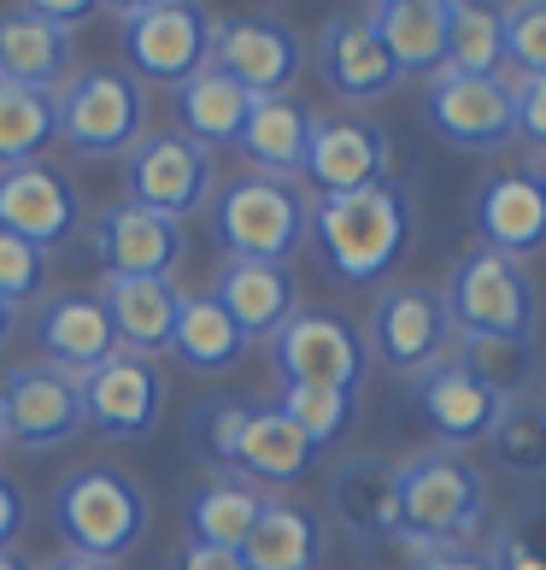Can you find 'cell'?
<instances>
[{"mask_svg": "<svg viewBox=\"0 0 546 570\" xmlns=\"http://www.w3.org/2000/svg\"><path fill=\"white\" fill-rule=\"evenodd\" d=\"M406 570H488V553H476V547H435V553L411 559Z\"/></svg>", "mask_w": 546, "mask_h": 570, "instance_id": "46", "label": "cell"}, {"mask_svg": "<svg viewBox=\"0 0 546 570\" xmlns=\"http://www.w3.org/2000/svg\"><path fill=\"white\" fill-rule=\"evenodd\" d=\"M53 100L59 141L82 159H123L147 136V89L123 66H82Z\"/></svg>", "mask_w": 546, "mask_h": 570, "instance_id": "5", "label": "cell"}, {"mask_svg": "<svg viewBox=\"0 0 546 570\" xmlns=\"http://www.w3.org/2000/svg\"><path fill=\"white\" fill-rule=\"evenodd\" d=\"M265 489L247 476H212L188 494V541H206V547H229L241 553V541L254 535V523L265 512Z\"/></svg>", "mask_w": 546, "mask_h": 570, "instance_id": "30", "label": "cell"}, {"mask_svg": "<svg viewBox=\"0 0 546 570\" xmlns=\"http://www.w3.org/2000/svg\"><path fill=\"white\" fill-rule=\"evenodd\" d=\"M277 406L294 417V430L311 441V453L335 448L353 430V412H359V394L353 389H282Z\"/></svg>", "mask_w": 546, "mask_h": 570, "instance_id": "37", "label": "cell"}, {"mask_svg": "<svg viewBox=\"0 0 546 570\" xmlns=\"http://www.w3.org/2000/svg\"><path fill=\"white\" fill-rule=\"evenodd\" d=\"M499 406H506V400H499L494 389H482L458 353H447L424 376H411V412L424 417L429 435L440 441V448H453V453L470 448V441H488Z\"/></svg>", "mask_w": 546, "mask_h": 570, "instance_id": "18", "label": "cell"}, {"mask_svg": "<svg viewBox=\"0 0 546 570\" xmlns=\"http://www.w3.org/2000/svg\"><path fill=\"white\" fill-rule=\"evenodd\" d=\"M82 417L107 441H136L165 417V371L153 353L118 347L82 376Z\"/></svg>", "mask_w": 546, "mask_h": 570, "instance_id": "14", "label": "cell"}, {"mask_svg": "<svg viewBox=\"0 0 546 570\" xmlns=\"http://www.w3.org/2000/svg\"><path fill=\"white\" fill-rule=\"evenodd\" d=\"M512 130L546 154V77H517L512 82Z\"/></svg>", "mask_w": 546, "mask_h": 570, "instance_id": "42", "label": "cell"}, {"mask_svg": "<svg viewBox=\"0 0 546 570\" xmlns=\"http://www.w3.org/2000/svg\"><path fill=\"white\" fill-rule=\"evenodd\" d=\"M440 301L453 312V330L458 335H494V342H535V324H540V301H535V283L529 271L506 253H488V247H470L465 259L453 265Z\"/></svg>", "mask_w": 546, "mask_h": 570, "instance_id": "6", "label": "cell"}, {"mask_svg": "<svg viewBox=\"0 0 546 570\" xmlns=\"http://www.w3.org/2000/svg\"><path fill=\"white\" fill-rule=\"evenodd\" d=\"M411 195L400 183H376L359 188V195H329V200H311V224L306 236L318 247V259L335 283L347 288H370L383 283L400 253L411 242Z\"/></svg>", "mask_w": 546, "mask_h": 570, "instance_id": "1", "label": "cell"}, {"mask_svg": "<svg viewBox=\"0 0 546 570\" xmlns=\"http://www.w3.org/2000/svg\"><path fill=\"white\" fill-rule=\"evenodd\" d=\"M311 206L294 183L277 177H236L212 200V242L224 259H254V265H288L294 247L306 242Z\"/></svg>", "mask_w": 546, "mask_h": 570, "instance_id": "4", "label": "cell"}, {"mask_svg": "<svg viewBox=\"0 0 546 570\" xmlns=\"http://www.w3.org/2000/svg\"><path fill=\"white\" fill-rule=\"evenodd\" d=\"M247 112H254V95H247L229 71H218V66H200L177 89V130L188 141H200L206 154L236 147L241 130H247Z\"/></svg>", "mask_w": 546, "mask_h": 570, "instance_id": "27", "label": "cell"}, {"mask_svg": "<svg viewBox=\"0 0 546 570\" xmlns=\"http://www.w3.org/2000/svg\"><path fill=\"white\" fill-rule=\"evenodd\" d=\"M212 30L218 18L195 0H136L118 7V41L136 82L182 89L200 66H212Z\"/></svg>", "mask_w": 546, "mask_h": 570, "instance_id": "7", "label": "cell"}, {"mask_svg": "<svg viewBox=\"0 0 546 570\" xmlns=\"http://www.w3.org/2000/svg\"><path fill=\"white\" fill-rule=\"evenodd\" d=\"M488 570H546V505H529V512L499 523Z\"/></svg>", "mask_w": 546, "mask_h": 570, "instance_id": "39", "label": "cell"}, {"mask_svg": "<svg viewBox=\"0 0 546 570\" xmlns=\"http://www.w3.org/2000/svg\"><path fill=\"white\" fill-rule=\"evenodd\" d=\"M12 330H18V312L0 301V353H7V342H12Z\"/></svg>", "mask_w": 546, "mask_h": 570, "instance_id": "48", "label": "cell"}, {"mask_svg": "<svg viewBox=\"0 0 546 570\" xmlns=\"http://www.w3.org/2000/svg\"><path fill=\"white\" fill-rule=\"evenodd\" d=\"M488 448L499 459V471L517 482H546V406L540 400H506L488 430Z\"/></svg>", "mask_w": 546, "mask_h": 570, "instance_id": "35", "label": "cell"}, {"mask_svg": "<svg viewBox=\"0 0 546 570\" xmlns=\"http://www.w3.org/2000/svg\"><path fill=\"white\" fill-rule=\"evenodd\" d=\"M523 171L535 177V188H540V200H546V154H529V165H523Z\"/></svg>", "mask_w": 546, "mask_h": 570, "instance_id": "49", "label": "cell"}, {"mask_svg": "<svg viewBox=\"0 0 546 570\" xmlns=\"http://www.w3.org/2000/svg\"><path fill=\"white\" fill-rule=\"evenodd\" d=\"M311 459H318L311 441L294 430V417L282 406H254V424H247L236 476L259 482V489H277V482H300L311 471Z\"/></svg>", "mask_w": 546, "mask_h": 570, "instance_id": "32", "label": "cell"}, {"mask_svg": "<svg viewBox=\"0 0 546 570\" xmlns=\"http://www.w3.org/2000/svg\"><path fill=\"white\" fill-rule=\"evenodd\" d=\"M165 570H247V559H241V553H229V547L182 541L177 553H171V564H165Z\"/></svg>", "mask_w": 546, "mask_h": 570, "instance_id": "44", "label": "cell"}, {"mask_svg": "<svg viewBox=\"0 0 546 570\" xmlns=\"http://www.w3.org/2000/svg\"><path fill=\"white\" fill-rule=\"evenodd\" d=\"M12 448V435H7V417H0V453H7Z\"/></svg>", "mask_w": 546, "mask_h": 570, "instance_id": "51", "label": "cell"}, {"mask_svg": "<svg viewBox=\"0 0 546 570\" xmlns=\"http://www.w3.org/2000/svg\"><path fill=\"white\" fill-rule=\"evenodd\" d=\"M540 406H546V400H540Z\"/></svg>", "mask_w": 546, "mask_h": 570, "instance_id": "52", "label": "cell"}, {"mask_svg": "<svg viewBox=\"0 0 546 570\" xmlns=\"http://www.w3.org/2000/svg\"><path fill=\"white\" fill-rule=\"evenodd\" d=\"M447 77H499L506 71V7L453 0L447 24Z\"/></svg>", "mask_w": 546, "mask_h": 570, "instance_id": "34", "label": "cell"}, {"mask_svg": "<svg viewBox=\"0 0 546 570\" xmlns=\"http://www.w3.org/2000/svg\"><path fill=\"white\" fill-rule=\"evenodd\" d=\"M470 229L488 253H506V259H529L546 247V200L535 177L512 165V171H488L470 195Z\"/></svg>", "mask_w": 546, "mask_h": 570, "instance_id": "20", "label": "cell"}, {"mask_svg": "<svg viewBox=\"0 0 546 570\" xmlns=\"http://www.w3.org/2000/svg\"><path fill=\"white\" fill-rule=\"evenodd\" d=\"M53 523L71 553L118 564L141 547L153 505H147L141 482L130 471H118V464H77L53 489Z\"/></svg>", "mask_w": 546, "mask_h": 570, "instance_id": "3", "label": "cell"}, {"mask_svg": "<svg viewBox=\"0 0 546 570\" xmlns=\"http://www.w3.org/2000/svg\"><path fill=\"white\" fill-rule=\"evenodd\" d=\"M247 424H254V406H247V400L206 394L200 406H195V417H188V448L206 459V471H212V476H236Z\"/></svg>", "mask_w": 546, "mask_h": 570, "instance_id": "36", "label": "cell"}, {"mask_svg": "<svg viewBox=\"0 0 546 570\" xmlns=\"http://www.w3.org/2000/svg\"><path fill=\"white\" fill-rule=\"evenodd\" d=\"M458 358L482 389H494L499 400H517V389L535 371V342H494V335H458Z\"/></svg>", "mask_w": 546, "mask_h": 570, "instance_id": "38", "label": "cell"}, {"mask_svg": "<svg viewBox=\"0 0 546 570\" xmlns=\"http://www.w3.org/2000/svg\"><path fill=\"white\" fill-rule=\"evenodd\" d=\"M365 18H370L376 41L388 48L400 82L406 77H440V66H447L453 0H376Z\"/></svg>", "mask_w": 546, "mask_h": 570, "instance_id": "24", "label": "cell"}, {"mask_svg": "<svg viewBox=\"0 0 546 570\" xmlns=\"http://www.w3.org/2000/svg\"><path fill=\"white\" fill-rule=\"evenodd\" d=\"M0 417H7L12 448H24V453L66 448L71 435L89 430V417H82V376L48 365V358H24L0 383Z\"/></svg>", "mask_w": 546, "mask_h": 570, "instance_id": "11", "label": "cell"}, {"mask_svg": "<svg viewBox=\"0 0 546 570\" xmlns=\"http://www.w3.org/2000/svg\"><path fill=\"white\" fill-rule=\"evenodd\" d=\"M329 512L365 553L394 547L400 541V464L383 459V453L341 459L329 476Z\"/></svg>", "mask_w": 546, "mask_h": 570, "instance_id": "17", "label": "cell"}, {"mask_svg": "<svg viewBox=\"0 0 546 570\" xmlns=\"http://www.w3.org/2000/svg\"><path fill=\"white\" fill-rule=\"evenodd\" d=\"M318 77L329 82L335 100H347V107H370V100L400 89V71H394V59H388L383 41H376L365 12H335L318 30Z\"/></svg>", "mask_w": 546, "mask_h": 570, "instance_id": "21", "label": "cell"}, {"mask_svg": "<svg viewBox=\"0 0 546 570\" xmlns=\"http://www.w3.org/2000/svg\"><path fill=\"white\" fill-rule=\"evenodd\" d=\"M100 306H107V318L118 330V347L159 358L165 347H171L182 288L165 283V277H107L100 283Z\"/></svg>", "mask_w": 546, "mask_h": 570, "instance_id": "25", "label": "cell"}, {"mask_svg": "<svg viewBox=\"0 0 546 570\" xmlns=\"http://www.w3.org/2000/svg\"><path fill=\"white\" fill-rule=\"evenodd\" d=\"M236 147H241V159L254 165V177L294 183V177L306 171L311 112H306L294 95H282V100H254V112H247V130H241Z\"/></svg>", "mask_w": 546, "mask_h": 570, "instance_id": "28", "label": "cell"}, {"mask_svg": "<svg viewBox=\"0 0 546 570\" xmlns=\"http://www.w3.org/2000/svg\"><path fill=\"white\" fill-rule=\"evenodd\" d=\"M394 141L376 118L365 112H329L311 118V147H306V188L318 200L329 195H359V188L394 183Z\"/></svg>", "mask_w": 546, "mask_h": 570, "instance_id": "13", "label": "cell"}, {"mask_svg": "<svg viewBox=\"0 0 546 570\" xmlns=\"http://www.w3.org/2000/svg\"><path fill=\"white\" fill-rule=\"evenodd\" d=\"M0 570H36L30 559H18V553H0Z\"/></svg>", "mask_w": 546, "mask_h": 570, "instance_id": "50", "label": "cell"}, {"mask_svg": "<svg viewBox=\"0 0 546 570\" xmlns=\"http://www.w3.org/2000/svg\"><path fill=\"white\" fill-rule=\"evenodd\" d=\"M36 347L48 365L71 371V376H89L100 358L118 353V330L100 306V294H82V288H59L36 306Z\"/></svg>", "mask_w": 546, "mask_h": 570, "instance_id": "22", "label": "cell"}, {"mask_svg": "<svg viewBox=\"0 0 546 570\" xmlns=\"http://www.w3.org/2000/svg\"><path fill=\"white\" fill-rule=\"evenodd\" d=\"M247 347H254V342H247V335L236 330V318H229V312L212 301V294H182L177 330H171V353L182 358L188 371H200V376L236 371Z\"/></svg>", "mask_w": 546, "mask_h": 570, "instance_id": "31", "label": "cell"}, {"mask_svg": "<svg viewBox=\"0 0 546 570\" xmlns=\"http://www.w3.org/2000/svg\"><path fill=\"white\" fill-rule=\"evenodd\" d=\"M36 570H118V564H107V559H82V553H59V559L36 564Z\"/></svg>", "mask_w": 546, "mask_h": 570, "instance_id": "47", "label": "cell"}, {"mask_svg": "<svg viewBox=\"0 0 546 570\" xmlns=\"http://www.w3.org/2000/svg\"><path fill=\"white\" fill-rule=\"evenodd\" d=\"M482 523H488V482L465 453L429 448L400 464V541H394V553H406V564L435 547H470Z\"/></svg>", "mask_w": 546, "mask_h": 570, "instance_id": "2", "label": "cell"}, {"mask_svg": "<svg viewBox=\"0 0 546 570\" xmlns=\"http://www.w3.org/2000/svg\"><path fill=\"white\" fill-rule=\"evenodd\" d=\"M24 523H30V494H24V482L0 476V553H12V541L24 535Z\"/></svg>", "mask_w": 546, "mask_h": 570, "instance_id": "43", "label": "cell"}, {"mask_svg": "<svg viewBox=\"0 0 546 570\" xmlns=\"http://www.w3.org/2000/svg\"><path fill=\"white\" fill-rule=\"evenodd\" d=\"M41 288H48V253L0 229V301L18 312V306H30Z\"/></svg>", "mask_w": 546, "mask_h": 570, "instance_id": "41", "label": "cell"}, {"mask_svg": "<svg viewBox=\"0 0 546 570\" xmlns=\"http://www.w3.org/2000/svg\"><path fill=\"white\" fill-rule=\"evenodd\" d=\"M30 12H36V18H48L53 30H66V36H71L77 24H89L100 7H95V0H30Z\"/></svg>", "mask_w": 546, "mask_h": 570, "instance_id": "45", "label": "cell"}, {"mask_svg": "<svg viewBox=\"0 0 546 570\" xmlns=\"http://www.w3.org/2000/svg\"><path fill=\"white\" fill-rule=\"evenodd\" d=\"M71 77V36L53 30L30 7L0 12V82H24V89L59 95Z\"/></svg>", "mask_w": 546, "mask_h": 570, "instance_id": "26", "label": "cell"}, {"mask_svg": "<svg viewBox=\"0 0 546 570\" xmlns=\"http://www.w3.org/2000/svg\"><path fill=\"white\" fill-rule=\"evenodd\" d=\"M0 229L41 253H59L82 229V188L48 159L0 171Z\"/></svg>", "mask_w": 546, "mask_h": 570, "instance_id": "15", "label": "cell"}, {"mask_svg": "<svg viewBox=\"0 0 546 570\" xmlns=\"http://www.w3.org/2000/svg\"><path fill=\"white\" fill-rule=\"evenodd\" d=\"M506 66L517 77H546V0L506 7Z\"/></svg>", "mask_w": 546, "mask_h": 570, "instance_id": "40", "label": "cell"}, {"mask_svg": "<svg viewBox=\"0 0 546 570\" xmlns=\"http://www.w3.org/2000/svg\"><path fill=\"white\" fill-rule=\"evenodd\" d=\"M212 154L182 130H147L130 154H123V200L159 218H188L212 200Z\"/></svg>", "mask_w": 546, "mask_h": 570, "instance_id": "9", "label": "cell"}, {"mask_svg": "<svg viewBox=\"0 0 546 570\" xmlns=\"http://www.w3.org/2000/svg\"><path fill=\"white\" fill-rule=\"evenodd\" d=\"M370 353L400 376H424L458 347L453 312L440 301V288L429 283H388L370 306Z\"/></svg>", "mask_w": 546, "mask_h": 570, "instance_id": "10", "label": "cell"}, {"mask_svg": "<svg viewBox=\"0 0 546 570\" xmlns=\"http://www.w3.org/2000/svg\"><path fill=\"white\" fill-rule=\"evenodd\" d=\"M270 365H277L282 389H353L359 394L365 371H370V342L341 312L300 306L270 335Z\"/></svg>", "mask_w": 546, "mask_h": 570, "instance_id": "8", "label": "cell"}, {"mask_svg": "<svg viewBox=\"0 0 546 570\" xmlns=\"http://www.w3.org/2000/svg\"><path fill=\"white\" fill-rule=\"evenodd\" d=\"M212 66L236 77L254 100H282L306 71V41L288 18L241 12L212 30Z\"/></svg>", "mask_w": 546, "mask_h": 570, "instance_id": "12", "label": "cell"}, {"mask_svg": "<svg viewBox=\"0 0 546 570\" xmlns=\"http://www.w3.org/2000/svg\"><path fill=\"white\" fill-rule=\"evenodd\" d=\"M247 570H318L324 564V523L318 512L294 500H265V512L254 523V535L241 541Z\"/></svg>", "mask_w": 546, "mask_h": 570, "instance_id": "29", "label": "cell"}, {"mask_svg": "<svg viewBox=\"0 0 546 570\" xmlns=\"http://www.w3.org/2000/svg\"><path fill=\"white\" fill-rule=\"evenodd\" d=\"M424 118L440 141L465 147V154H494L506 147L512 130V82L506 77H429Z\"/></svg>", "mask_w": 546, "mask_h": 570, "instance_id": "16", "label": "cell"}, {"mask_svg": "<svg viewBox=\"0 0 546 570\" xmlns=\"http://www.w3.org/2000/svg\"><path fill=\"white\" fill-rule=\"evenodd\" d=\"M89 242H95L100 259H107V277H165L171 283L182 253H188L177 218L141 213V206H130V200H112L107 213L95 218Z\"/></svg>", "mask_w": 546, "mask_h": 570, "instance_id": "19", "label": "cell"}, {"mask_svg": "<svg viewBox=\"0 0 546 570\" xmlns=\"http://www.w3.org/2000/svg\"><path fill=\"white\" fill-rule=\"evenodd\" d=\"M59 141V100L48 89L0 82V171L41 159Z\"/></svg>", "mask_w": 546, "mask_h": 570, "instance_id": "33", "label": "cell"}, {"mask_svg": "<svg viewBox=\"0 0 546 570\" xmlns=\"http://www.w3.org/2000/svg\"><path fill=\"white\" fill-rule=\"evenodd\" d=\"M212 301L236 318L247 342H270L294 312H300V283L288 265H254V259H224Z\"/></svg>", "mask_w": 546, "mask_h": 570, "instance_id": "23", "label": "cell"}]
</instances>
